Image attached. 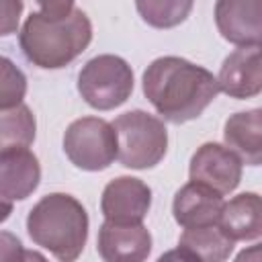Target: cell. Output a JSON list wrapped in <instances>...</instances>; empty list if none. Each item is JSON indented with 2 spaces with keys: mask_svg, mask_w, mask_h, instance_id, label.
Wrapping results in <instances>:
<instances>
[{
  "mask_svg": "<svg viewBox=\"0 0 262 262\" xmlns=\"http://www.w3.org/2000/svg\"><path fill=\"white\" fill-rule=\"evenodd\" d=\"M90 41L92 23L72 0L39 2L18 33L25 57L41 70L66 68L86 51Z\"/></svg>",
  "mask_w": 262,
  "mask_h": 262,
  "instance_id": "1",
  "label": "cell"
},
{
  "mask_svg": "<svg viewBox=\"0 0 262 262\" xmlns=\"http://www.w3.org/2000/svg\"><path fill=\"white\" fill-rule=\"evenodd\" d=\"M141 86L156 113L174 125L201 117L221 92L217 78L207 68L178 55L154 59L143 72Z\"/></svg>",
  "mask_w": 262,
  "mask_h": 262,
  "instance_id": "2",
  "label": "cell"
},
{
  "mask_svg": "<svg viewBox=\"0 0 262 262\" xmlns=\"http://www.w3.org/2000/svg\"><path fill=\"white\" fill-rule=\"evenodd\" d=\"M29 237L49 250L59 262H76L88 239V213L68 192H51L27 215Z\"/></svg>",
  "mask_w": 262,
  "mask_h": 262,
  "instance_id": "3",
  "label": "cell"
},
{
  "mask_svg": "<svg viewBox=\"0 0 262 262\" xmlns=\"http://www.w3.org/2000/svg\"><path fill=\"white\" fill-rule=\"evenodd\" d=\"M119 137V162L131 170H147L162 162L168 149L164 121L141 108L127 111L113 121Z\"/></svg>",
  "mask_w": 262,
  "mask_h": 262,
  "instance_id": "4",
  "label": "cell"
},
{
  "mask_svg": "<svg viewBox=\"0 0 262 262\" xmlns=\"http://www.w3.org/2000/svg\"><path fill=\"white\" fill-rule=\"evenodd\" d=\"M133 84L131 66L113 53L88 59L78 74V92L84 102L96 111H111L127 102Z\"/></svg>",
  "mask_w": 262,
  "mask_h": 262,
  "instance_id": "5",
  "label": "cell"
},
{
  "mask_svg": "<svg viewBox=\"0 0 262 262\" xmlns=\"http://www.w3.org/2000/svg\"><path fill=\"white\" fill-rule=\"evenodd\" d=\"M63 151L80 170H106L119 160V137L113 123L100 117H80L63 133Z\"/></svg>",
  "mask_w": 262,
  "mask_h": 262,
  "instance_id": "6",
  "label": "cell"
},
{
  "mask_svg": "<svg viewBox=\"0 0 262 262\" xmlns=\"http://www.w3.org/2000/svg\"><path fill=\"white\" fill-rule=\"evenodd\" d=\"M242 160L227 147L215 141H207L190 158L188 176L190 182L205 184L219 194H229L242 180Z\"/></svg>",
  "mask_w": 262,
  "mask_h": 262,
  "instance_id": "7",
  "label": "cell"
},
{
  "mask_svg": "<svg viewBox=\"0 0 262 262\" xmlns=\"http://www.w3.org/2000/svg\"><path fill=\"white\" fill-rule=\"evenodd\" d=\"M151 207V188L133 176L113 178L100 196V211L104 221L113 223H141Z\"/></svg>",
  "mask_w": 262,
  "mask_h": 262,
  "instance_id": "8",
  "label": "cell"
},
{
  "mask_svg": "<svg viewBox=\"0 0 262 262\" xmlns=\"http://www.w3.org/2000/svg\"><path fill=\"white\" fill-rule=\"evenodd\" d=\"M96 250L102 262H145L151 252V233L143 223L104 221L98 229Z\"/></svg>",
  "mask_w": 262,
  "mask_h": 262,
  "instance_id": "9",
  "label": "cell"
},
{
  "mask_svg": "<svg viewBox=\"0 0 262 262\" xmlns=\"http://www.w3.org/2000/svg\"><path fill=\"white\" fill-rule=\"evenodd\" d=\"M219 90L231 98L244 100L262 92V45L237 47L221 63Z\"/></svg>",
  "mask_w": 262,
  "mask_h": 262,
  "instance_id": "10",
  "label": "cell"
},
{
  "mask_svg": "<svg viewBox=\"0 0 262 262\" xmlns=\"http://www.w3.org/2000/svg\"><path fill=\"white\" fill-rule=\"evenodd\" d=\"M215 25L221 37L237 47L262 45V0H219Z\"/></svg>",
  "mask_w": 262,
  "mask_h": 262,
  "instance_id": "11",
  "label": "cell"
},
{
  "mask_svg": "<svg viewBox=\"0 0 262 262\" xmlns=\"http://www.w3.org/2000/svg\"><path fill=\"white\" fill-rule=\"evenodd\" d=\"M41 180V166L29 147L0 149V196L2 203L25 201Z\"/></svg>",
  "mask_w": 262,
  "mask_h": 262,
  "instance_id": "12",
  "label": "cell"
},
{
  "mask_svg": "<svg viewBox=\"0 0 262 262\" xmlns=\"http://www.w3.org/2000/svg\"><path fill=\"white\" fill-rule=\"evenodd\" d=\"M223 207V194L199 182H186L180 186L172 201L174 219L184 229L217 225L221 221Z\"/></svg>",
  "mask_w": 262,
  "mask_h": 262,
  "instance_id": "13",
  "label": "cell"
},
{
  "mask_svg": "<svg viewBox=\"0 0 262 262\" xmlns=\"http://www.w3.org/2000/svg\"><path fill=\"white\" fill-rule=\"evenodd\" d=\"M225 145L248 166H262V108L242 111L223 125Z\"/></svg>",
  "mask_w": 262,
  "mask_h": 262,
  "instance_id": "14",
  "label": "cell"
},
{
  "mask_svg": "<svg viewBox=\"0 0 262 262\" xmlns=\"http://www.w3.org/2000/svg\"><path fill=\"white\" fill-rule=\"evenodd\" d=\"M219 225L233 239H258L262 237V194L239 192L225 203Z\"/></svg>",
  "mask_w": 262,
  "mask_h": 262,
  "instance_id": "15",
  "label": "cell"
},
{
  "mask_svg": "<svg viewBox=\"0 0 262 262\" xmlns=\"http://www.w3.org/2000/svg\"><path fill=\"white\" fill-rule=\"evenodd\" d=\"M178 246L194 254L201 262H225L233 252L235 242L217 223L184 229L178 237Z\"/></svg>",
  "mask_w": 262,
  "mask_h": 262,
  "instance_id": "16",
  "label": "cell"
},
{
  "mask_svg": "<svg viewBox=\"0 0 262 262\" xmlns=\"http://www.w3.org/2000/svg\"><path fill=\"white\" fill-rule=\"evenodd\" d=\"M35 115L27 104L2 111L0 115V149L4 147H29L35 141Z\"/></svg>",
  "mask_w": 262,
  "mask_h": 262,
  "instance_id": "17",
  "label": "cell"
},
{
  "mask_svg": "<svg viewBox=\"0 0 262 262\" xmlns=\"http://www.w3.org/2000/svg\"><path fill=\"white\" fill-rule=\"evenodd\" d=\"M137 12L141 14V18L156 27V29H170L180 25L188 12L192 10V2L190 0H174V2H137L135 4Z\"/></svg>",
  "mask_w": 262,
  "mask_h": 262,
  "instance_id": "18",
  "label": "cell"
},
{
  "mask_svg": "<svg viewBox=\"0 0 262 262\" xmlns=\"http://www.w3.org/2000/svg\"><path fill=\"white\" fill-rule=\"evenodd\" d=\"M0 63H2L0 111H8V108H14V106L23 104V98H25V92H27V78L8 57H2Z\"/></svg>",
  "mask_w": 262,
  "mask_h": 262,
  "instance_id": "19",
  "label": "cell"
},
{
  "mask_svg": "<svg viewBox=\"0 0 262 262\" xmlns=\"http://www.w3.org/2000/svg\"><path fill=\"white\" fill-rule=\"evenodd\" d=\"M23 12V2H2V35H10L18 27V16Z\"/></svg>",
  "mask_w": 262,
  "mask_h": 262,
  "instance_id": "20",
  "label": "cell"
},
{
  "mask_svg": "<svg viewBox=\"0 0 262 262\" xmlns=\"http://www.w3.org/2000/svg\"><path fill=\"white\" fill-rule=\"evenodd\" d=\"M156 262H201L194 254H190L188 250H184V248H174V250H168V252H164Z\"/></svg>",
  "mask_w": 262,
  "mask_h": 262,
  "instance_id": "21",
  "label": "cell"
},
{
  "mask_svg": "<svg viewBox=\"0 0 262 262\" xmlns=\"http://www.w3.org/2000/svg\"><path fill=\"white\" fill-rule=\"evenodd\" d=\"M233 262H262V242L244 248V250L235 256Z\"/></svg>",
  "mask_w": 262,
  "mask_h": 262,
  "instance_id": "22",
  "label": "cell"
},
{
  "mask_svg": "<svg viewBox=\"0 0 262 262\" xmlns=\"http://www.w3.org/2000/svg\"><path fill=\"white\" fill-rule=\"evenodd\" d=\"M23 262H49V260H47L41 252H37V250H27Z\"/></svg>",
  "mask_w": 262,
  "mask_h": 262,
  "instance_id": "23",
  "label": "cell"
}]
</instances>
